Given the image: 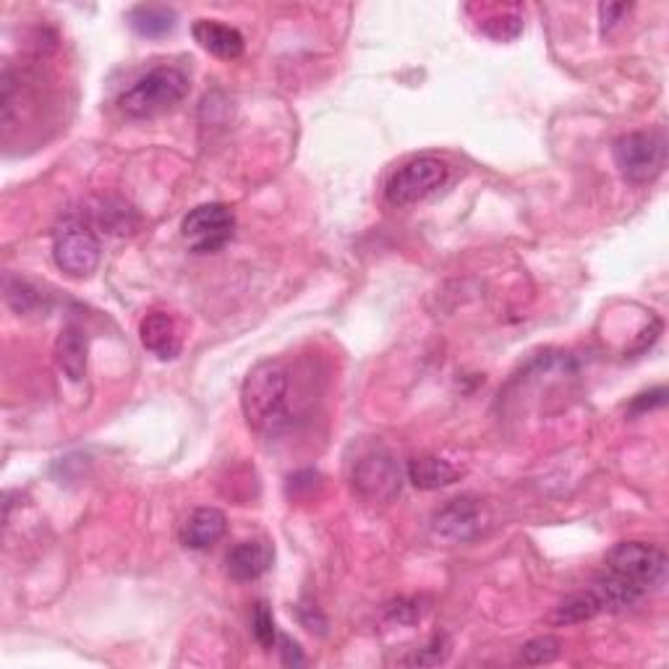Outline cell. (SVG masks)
<instances>
[{"mask_svg": "<svg viewBox=\"0 0 669 669\" xmlns=\"http://www.w3.org/2000/svg\"><path fill=\"white\" fill-rule=\"evenodd\" d=\"M291 377L280 361H261L248 371L241 388V409L254 432L275 437L291 424L288 411Z\"/></svg>", "mask_w": 669, "mask_h": 669, "instance_id": "1", "label": "cell"}, {"mask_svg": "<svg viewBox=\"0 0 669 669\" xmlns=\"http://www.w3.org/2000/svg\"><path fill=\"white\" fill-rule=\"evenodd\" d=\"M189 76L176 66H157L121 92L119 108L129 119H155L181 105L189 94Z\"/></svg>", "mask_w": 669, "mask_h": 669, "instance_id": "2", "label": "cell"}, {"mask_svg": "<svg viewBox=\"0 0 669 669\" xmlns=\"http://www.w3.org/2000/svg\"><path fill=\"white\" fill-rule=\"evenodd\" d=\"M350 487L369 505H388L403 487L395 455L384 445H364L350 460Z\"/></svg>", "mask_w": 669, "mask_h": 669, "instance_id": "3", "label": "cell"}, {"mask_svg": "<svg viewBox=\"0 0 669 669\" xmlns=\"http://www.w3.org/2000/svg\"><path fill=\"white\" fill-rule=\"evenodd\" d=\"M612 155L625 181L636 186L651 183L667 168V136L661 129L631 131L612 144Z\"/></svg>", "mask_w": 669, "mask_h": 669, "instance_id": "4", "label": "cell"}, {"mask_svg": "<svg viewBox=\"0 0 669 669\" xmlns=\"http://www.w3.org/2000/svg\"><path fill=\"white\" fill-rule=\"evenodd\" d=\"M606 570L625 578L644 594L659 591L667 583V555L665 549L644 542H620L606 551Z\"/></svg>", "mask_w": 669, "mask_h": 669, "instance_id": "5", "label": "cell"}, {"mask_svg": "<svg viewBox=\"0 0 669 669\" xmlns=\"http://www.w3.org/2000/svg\"><path fill=\"white\" fill-rule=\"evenodd\" d=\"M447 178H450V165L445 160L434 155L413 157L388 178L384 197L392 207H413L437 194L447 183Z\"/></svg>", "mask_w": 669, "mask_h": 669, "instance_id": "6", "label": "cell"}, {"mask_svg": "<svg viewBox=\"0 0 669 669\" xmlns=\"http://www.w3.org/2000/svg\"><path fill=\"white\" fill-rule=\"evenodd\" d=\"M53 259L68 278L85 280L100 265V241L85 220L66 218L53 231Z\"/></svg>", "mask_w": 669, "mask_h": 669, "instance_id": "7", "label": "cell"}, {"mask_svg": "<svg viewBox=\"0 0 669 669\" xmlns=\"http://www.w3.org/2000/svg\"><path fill=\"white\" fill-rule=\"evenodd\" d=\"M233 231H236V215L231 207L220 202L194 207L181 225L183 241L194 254L220 252L233 238Z\"/></svg>", "mask_w": 669, "mask_h": 669, "instance_id": "8", "label": "cell"}, {"mask_svg": "<svg viewBox=\"0 0 669 669\" xmlns=\"http://www.w3.org/2000/svg\"><path fill=\"white\" fill-rule=\"evenodd\" d=\"M487 526V510L476 497H455L432 519V536L445 544L473 542Z\"/></svg>", "mask_w": 669, "mask_h": 669, "instance_id": "9", "label": "cell"}, {"mask_svg": "<svg viewBox=\"0 0 669 669\" xmlns=\"http://www.w3.org/2000/svg\"><path fill=\"white\" fill-rule=\"evenodd\" d=\"M272 560H275V551L270 547V542L248 539L236 544V547L227 551L225 568L233 581L248 583L265 576V572L272 568Z\"/></svg>", "mask_w": 669, "mask_h": 669, "instance_id": "10", "label": "cell"}, {"mask_svg": "<svg viewBox=\"0 0 669 669\" xmlns=\"http://www.w3.org/2000/svg\"><path fill=\"white\" fill-rule=\"evenodd\" d=\"M140 341L142 346L149 350L152 356H157L160 361H170L181 354V333H178V324L170 314L165 312H152L142 320L140 324Z\"/></svg>", "mask_w": 669, "mask_h": 669, "instance_id": "11", "label": "cell"}, {"mask_svg": "<svg viewBox=\"0 0 669 669\" xmlns=\"http://www.w3.org/2000/svg\"><path fill=\"white\" fill-rule=\"evenodd\" d=\"M227 519L218 508H197L181 526V544L186 549H210L223 539Z\"/></svg>", "mask_w": 669, "mask_h": 669, "instance_id": "12", "label": "cell"}, {"mask_svg": "<svg viewBox=\"0 0 669 669\" xmlns=\"http://www.w3.org/2000/svg\"><path fill=\"white\" fill-rule=\"evenodd\" d=\"M194 40L204 47L207 53H212L215 58L223 60H236L244 53V34L236 26H227L215 19H199L194 24Z\"/></svg>", "mask_w": 669, "mask_h": 669, "instance_id": "13", "label": "cell"}, {"mask_svg": "<svg viewBox=\"0 0 669 669\" xmlns=\"http://www.w3.org/2000/svg\"><path fill=\"white\" fill-rule=\"evenodd\" d=\"M87 354L89 346L85 330L74 322L66 324V327L60 330L58 341H55V364H58V369L64 371L68 379L79 382L87 371Z\"/></svg>", "mask_w": 669, "mask_h": 669, "instance_id": "14", "label": "cell"}, {"mask_svg": "<svg viewBox=\"0 0 669 669\" xmlns=\"http://www.w3.org/2000/svg\"><path fill=\"white\" fill-rule=\"evenodd\" d=\"M460 479V468L453 466L450 460L434 458V455H422L409 464V481L416 489L434 492V489L450 487Z\"/></svg>", "mask_w": 669, "mask_h": 669, "instance_id": "15", "label": "cell"}, {"mask_svg": "<svg viewBox=\"0 0 669 669\" xmlns=\"http://www.w3.org/2000/svg\"><path fill=\"white\" fill-rule=\"evenodd\" d=\"M589 589L594 591L599 604H602V612H623L627 606H633L646 596L644 591L636 589V586L627 583L625 578H620L610 570H604V576H599Z\"/></svg>", "mask_w": 669, "mask_h": 669, "instance_id": "16", "label": "cell"}, {"mask_svg": "<svg viewBox=\"0 0 669 669\" xmlns=\"http://www.w3.org/2000/svg\"><path fill=\"white\" fill-rule=\"evenodd\" d=\"M178 13L170 5H155V3H142L136 9L129 11V24L131 30L147 40L165 37L176 30Z\"/></svg>", "mask_w": 669, "mask_h": 669, "instance_id": "17", "label": "cell"}, {"mask_svg": "<svg viewBox=\"0 0 669 669\" xmlns=\"http://www.w3.org/2000/svg\"><path fill=\"white\" fill-rule=\"evenodd\" d=\"M596 615H602V604H599L594 591L586 589L578 591V594H570L565 602L557 604L555 615H551V625H578Z\"/></svg>", "mask_w": 669, "mask_h": 669, "instance_id": "18", "label": "cell"}, {"mask_svg": "<svg viewBox=\"0 0 669 669\" xmlns=\"http://www.w3.org/2000/svg\"><path fill=\"white\" fill-rule=\"evenodd\" d=\"M5 301H9V306L16 314H30L43 303L40 291L32 282H26L24 278H13V275L5 278Z\"/></svg>", "mask_w": 669, "mask_h": 669, "instance_id": "19", "label": "cell"}, {"mask_svg": "<svg viewBox=\"0 0 669 669\" xmlns=\"http://www.w3.org/2000/svg\"><path fill=\"white\" fill-rule=\"evenodd\" d=\"M252 631H254V638H257V644L265 648V651H272V648L278 646L280 633H278V627H275L272 610L267 606V602H259L257 606H254Z\"/></svg>", "mask_w": 669, "mask_h": 669, "instance_id": "20", "label": "cell"}, {"mask_svg": "<svg viewBox=\"0 0 669 669\" xmlns=\"http://www.w3.org/2000/svg\"><path fill=\"white\" fill-rule=\"evenodd\" d=\"M560 651H562L560 638H555V636H542V638L528 640V644L523 646L521 661H523V665H528V667L549 665V661H555L557 657H560Z\"/></svg>", "mask_w": 669, "mask_h": 669, "instance_id": "21", "label": "cell"}, {"mask_svg": "<svg viewBox=\"0 0 669 669\" xmlns=\"http://www.w3.org/2000/svg\"><path fill=\"white\" fill-rule=\"evenodd\" d=\"M479 26H481V32L489 34L492 40H500V43H505V40H515L523 32L521 16H515V13L492 16V19H487V22H481Z\"/></svg>", "mask_w": 669, "mask_h": 669, "instance_id": "22", "label": "cell"}, {"mask_svg": "<svg viewBox=\"0 0 669 669\" xmlns=\"http://www.w3.org/2000/svg\"><path fill=\"white\" fill-rule=\"evenodd\" d=\"M447 657H450V640H447V636H434L430 644L413 654L411 665L434 667V665H443V661H447Z\"/></svg>", "mask_w": 669, "mask_h": 669, "instance_id": "23", "label": "cell"}, {"mask_svg": "<svg viewBox=\"0 0 669 669\" xmlns=\"http://www.w3.org/2000/svg\"><path fill=\"white\" fill-rule=\"evenodd\" d=\"M627 11H631V5H625V3H604V5H599V19H602V34L615 30V26L627 16Z\"/></svg>", "mask_w": 669, "mask_h": 669, "instance_id": "24", "label": "cell"}, {"mask_svg": "<svg viewBox=\"0 0 669 669\" xmlns=\"http://www.w3.org/2000/svg\"><path fill=\"white\" fill-rule=\"evenodd\" d=\"M667 403V390L665 388H657L651 392H644V395H638L636 400L631 403V413H646L651 409H661V405Z\"/></svg>", "mask_w": 669, "mask_h": 669, "instance_id": "25", "label": "cell"}, {"mask_svg": "<svg viewBox=\"0 0 669 669\" xmlns=\"http://www.w3.org/2000/svg\"><path fill=\"white\" fill-rule=\"evenodd\" d=\"M275 648H280L282 661H286V665H303V654H301V648H299V644H296V640H291L288 636H280L278 646H275Z\"/></svg>", "mask_w": 669, "mask_h": 669, "instance_id": "26", "label": "cell"}]
</instances>
